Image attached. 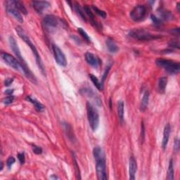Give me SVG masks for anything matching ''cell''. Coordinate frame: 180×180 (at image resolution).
Segmentation results:
<instances>
[{"label":"cell","mask_w":180,"mask_h":180,"mask_svg":"<svg viewBox=\"0 0 180 180\" xmlns=\"http://www.w3.org/2000/svg\"><path fill=\"white\" fill-rule=\"evenodd\" d=\"M96 162V172H97V178L99 180H106L107 171H106V161L105 154L100 146H96L93 150Z\"/></svg>","instance_id":"6da1fadb"},{"label":"cell","mask_w":180,"mask_h":180,"mask_svg":"<svg viewBox=\"0 0 180 180\" xmlns=\"http://www.w3.org/2000/svg\"><path fill=\"white\" fill-rule=\"evenodd\" d=\"M16 31L18 35H19V37L21 38L22 40H23L24 42L28 45V47L31 49L32 51H33V53L34 54V56H35V57L36 63H37V65L39 68V69L40 70L41 72H42L44 76H45V75H46V71H45V68H44V63H43V61L42 60V58H41L40 54H39V53H38L37 49H36L35 45H34L33 44V42H31L30 39L28 35H27L26 31H25L20 26H17L16 28Z\"/></svg>","instance_id":"7a4b0ae2"},{"label":"cell","mask_w":180,"mask_h":180,"mask_svg":"<svg viewBox=\"0 0 180 180\" xmlns=\"http://www.w3.org/2000/svg\"><path fill=\"white\" fill-rule=\"evenodd\" d=\"M9 44H10V47L11 48V49L13 50V53L15 54V55L18 58H19V62L20 63V64H21V65H22L23 72H24L25 76L28 77V78L32 82V83H37V79H36V77L33 74V72L30 71L29 67L28 66V65H27L26 61H25L24 58H23L21 53H20L19 47V46H18L16 41L15 40V39L13 38V37H9Z\"/></svg>","instance_id":"3957f363"},{"label":"cell","mask_w":180,"mask_h":180,"mask_svg":"<svg viewBox=\"0 0 180 180\" xmlns=\"http://www.w3.org/2000/svg\"><path fill=\"white\" fill-rule=\"evenodd\" d=\"M156 63L158 66L165 69V71L170 75L177 74L179 72L180 64L179 62L165 58H157Z\"/></svg>","instance_id":"277c9868"},{"label":"cell","mask_w":180,"mask_h":180,"mask_svg":"<svg viewBox=\"0 0 180 180\" xmlns=\"http://www.w3.org/2000/svg\"><path fill=\"white\" fill-rule=\"evenodd\" d=\"M86 111L88 121L91 128L93 131H96L99 125V115L98 111L90 102L86 103Z\"/></svg>","instance_id":"5b68a950"},{"label":"cell","mask_w":180,"mask_h":180,"mask_svg":"<svg viewBox=\"0 0 180 180\" xmlns=\"http://www.w3.org/2000/svg\"><path fill=\"white\" fill-rule=\"evenodd\" d=\"M129 35H130L132 37L142 41H149L158 38V36L153 35L151 33H149V31L145 30L143 29L133 30L130 31Z\"/></svg>","instance_id":"8992f818"},{"label":"cell","mask_w":180,"mask_h":180,"mask_svg":"<svg viewBox=\"0 0 180 180\" xmlns=\"http://www.w3.org/2000/svg\"><path fill=\"white\" fill-rule=\"evenodd\" d=\"M2 58L4 60V62H5L7 65H9L10 67L17 70H21L23 71L21 64H20L19 61H18L14 56H11V54L6 53V52H2Z\"/></svg>","instance_id":"52a82bcc"},{"label":"cell","mask_w":180,"mask_h":180,"mask_svg":"<svg viewBox=\"0 0 180 180\" xmlns=\"http://www.w3.org/2000/svg\"><path fill=\"white\" fill-rule=\"evenodd\" d=\"M146 14V9L143 5H138L134 7L130 12V18L134 21H140L143 20Z\"/></svg>","instance_id":"ba28073f"},{"label":"cell","mask_w":180,"mask_h":180,"mask_svg":"<svg viewBox=\"0 0 180 180\" xmlns=\"http://www.w3.org/2000/svg\"><path fill=\"white\" fill-rule=\"evenodd\" d=\"M42 24L47 30L51 32L57 28L58 25V21L55 16L49 14L45 16L42 20Z\"/></svg>","instance_id":"9c48e42d"},{"label":"cell","mask_w":180,"mask_h":180,"mask_svg":"<svg viewBox=\"0 0 180 180\" xmlns=\"http://www.w3.org/2000/svg\"><path fill=\"white\" fill-rule=\"evenodd\" d=\"M52 49H53L54 58H55V61H56V63H58L59 65H61V66H63V67L66 66L67 65L66 58H65V54H63V52L62 51H61L60 48L56 44H53V46H52Z\"/></svg>","instance_id":"30bf717a"},{"label":"cell","mask_w":180,"mask_h":180,"mask_svg":"<svg viewBox=\"0 0 180 180\" xmlns=\"http://www.w3.org/2000/svg\"><path fill=\"white\" fill-rule=\"evenodd\" d=\"M5 4L6 10L7 11V13H9L11 16H12L15 19H16L19 23H23V19L21 13H20V11L15 7L12 1H7L5 2Z\"/></svg>","instance_id":"8fae6325"},{"label":"cell","mask_w":180,"mask_h":180,"mask_svg":"<svg viewBox=\"0 0 180 180\" xmlns=\"http://www.w3.org/2000/svg\"><path fill=\"white\" fill-rule=\"evenodd\" d=\"M85 60L89 65L95 68L99 67L100 63H101L100 59L90 52H87L85 54Z\"/></svg>","instance_id":"7c38bea8"},{"label":"cell","mask_w":180,"mask_h":180,"mask_svg":"<svg viewBox=\"0 0 180 180\" xmlns=\"http://www.w3.org/2000/svg\"><path fill=\"white\" fill-rule=\"evenodd\" d=\"M32 5L38 13H42L43 11L49 7L50 4L46 1H33L32 2Z\"/></svg>","instance_id":"4fadbf2b"},{"label":"cell","mask_w":180,"mask_h":180,"mask_svg":"<svg viewBox=\"0 0 180 180\" xmlns=\"http://www.w3.org/2000/svg\"><path fill=\"white\" fill-rule=\"evenodd\" d=\"M137 170V164L134 157L131 156L129 161V179L131 180L135 179V175Z\"/></svg>","instance_id":"5bb4252c"},{"label":"cell","mask_w":180,"mask_h":180,"mask_svg":"<svg viewBox=\"0 0 180 180\" xmlns=\"http://www.w3.org/2000/svg\"><path fill=\"white\" fill-rule=\"evenodd\" d=\"M171 132V127L169 123H168L165 125V129H164L163 132V141H162V149L165 150L166 149V146H167L168 141H169L170 139V135Z\"/></svg>","instance_id":"9a60e30c"},{"label":"cell","mask_w":180,"mask_h":180,"mask_svg":"<svg viewBox=\"0 0 180 180\" xmlns=\"http://www.w3.org/2000/svg\"><path fill=\"white\" fill-rule=\"evenodd\" d=\"M125 104L122 101H119L118 102V115L119 118L120 123H124V115H125Z\"/></svg>","instance_id":"2e32d148"},{"label":"cell","mask_w":180,"mask_h":180,"mask_svg":"<svg viewBox=\"0 0 180 180\" xmlns=\"http://www.w3.org/2000/svg\"><path fill=\"white\" fill-rule=\"evenodd\" d=\"M106 44L108 51H110L111 53H116V52L119 50V48H118L117 44H115V42H114L113 39H111V38L106 39Z\"/></svg>","instance_id":"e0dca14e"},{"label":"cell","mask_w":180,"mask_h":180,"mask_svg":"<svg viewBox=\"0 0 180 180\" xmlns=\"http://www.w3.org/2000/svg\"><path fill=\"white\" fill-rule=\"evenodd\" d=\"M167 83H168V78L166 77H162L159 79L158 84V92L161 93V94L165 93L166 86H167Z\"/></svg>","instance_id":"ac0fdd59"},{"label":"cell","mask_w":180,"mask_h":180,"mask_svg":"<svg viewBox=\"0 0 180 180\" xmlns=\"http://www.w3.org/2000/svg\"><path fill=\"white\" fill-rule=\"evenodd\" d=\"M149 101V92L148 91H146L144 94L143 96L142 102H141L140 110L142 111H144L147 108L148 105Z\"/></svg>","instance_id":"d6986e66"},{"label":"cell","mask_w":180,"mask_h":180,"mask_svg":"<svg viewBox=\"0 0 180 180\" xmlns=\"http://www.w3.org/2000/svg\"><path fill=\"white\" fill-rule=\"evenodd\" d=\"M26 99L28 100V101H30V103H32L34 105V106H35L36 110H37V111H42L44 109V106H43V105L41 104L40 102H39L37 100L34 99V98L31 97L30 96H28V97H27Z\"/></svg>","instance_id":"ffe728a7"},{"label":"cell","mask_w":180,"mask_h":180,"mask_svg":"<svg viewBox=\"0 0 180 180\" xmlns=\"http://www.w3.org/2000/svg\"><path fill=\"white\" fill-rule=\"evenodd\" d=\"M167 179L173 180L174 179V166H173V160L171 159L168 166V172H167Z\"/></svg>","instance_id":"44dd1931"},{"label":"cell","mask_w":180,"mask_h":180,"mask_svg":"<svg viewBox=\"0 0 180 180\" xmlns=\"http://www.w3.org/2000/svg\"><path fill=\"white\" fill-rule=\"evenodd\" d=\"M12 2L13 5L15 6V7L20 11V13H23V14L27 15L28 11H27L26 8L25 7V6L23 5V4L22 2H20L19 1H12Z\"/></svg>","instance_id":"7402d4cb"},{"label":"cell","mask_w":180,"mask_h":180,"mask_svg":"<svg viewBox=\"0 0 180 180\" xmlns=\"http://www.w3.org/2000/svg\"><path fill=\"white\" fill-rule=\"evenodd\" d=\"M84 9H85V12L86 13V14L88 15V16L90 17V20L92 22V23L94 24L96 27H98V23L95 20L94 16L92 13V11H91V9H90V8L89 7V6H87V5H85V7H84Z\"/></svg>","instance_id":"603a6c76"},{"label":"cell","mask_w":180,"mask_h":180,"mask_svg":"<svg viewBox=\"0 0 180 180\" xmlns=\"http://www.w3.org/2000/svg\"><path fill=\"white\" fill-rule=\"evenodd\" d=\"M90 77L91 79V80H92V82L93 83H94V85H95L96 87H97L98 90L101 91L102 90H103V84H102L101 83H100L99 79L97 78V77L93 76V75H90Z\"/></svg>","instance_id":"cb8c5ba5"},{"label":"cell","mask_w":180,"mask_h":180,"mask_svg":"<svg viewBox=\"0 0 180 180\" xmlns=\"http://www.w3.org/2000/svg\"><path fill=\"white\" fill-rule=\"evenodd\" d=\"M75 9H76V12L77 13H78V15L79 16H80L82 18V19H83L84 20H85V21H86V18L85 16V13H84L83 10L82 9V8L80 7V6H79V4H76V6H75Z\"/></svg>","instance_id":"d4e9b609"},{"label":"cell","mask_w":180,"mask_h":180,"mask_svg":"<svg viewBox=\"0 0 180 180\" xmlns=\"http://www.w3.org/2000/svg\"><path fill=\"white\" fill-rule=\"evenodd\" d=\"M159 13H160L161 16L163 18V19H169L172 17V13L168 11L163 9L161 11H159Z\"/></svg>","instance_id":"484cf974"},{"label":"cell","mask_w":180,"mask_h":180,"mask_svg":"<svg viewBox=\"0 0 180 180\" xmlns=\"http://www.w3.org/2000/svg\"><path fill=\"white\" fill-rule=\"evenodd\" d=\"M77 31L79 32V33L80 34L82 37H83L84 39H85V40L86 41V42H90V41H91L90 37H89V35H87V34H86V32L85 30H84L83 28H78V29H77Z\"/></svg>","instance_id":"4316f807"},{"label":"cell","mask_w":180,"mask_h":180,"mask_svg":"<svg viewBox=\"0 0 180 180\" xmlns=\"http://www.w3.org/2000/svg\"><path fill=\"white\" fill-rule=\"evenodd\" d=\"M92 9L94 10L96 13H97V14L99 15V16L104 18V19H105V18L106 17V12H105V11H102L101 9H99V8L97 7V6H94V5L92 6Z\"/></svg>","instance_id":"83f0119b"},{"label":"cell","mask_w":180,"mask_h":180,"mask_svg":"<svg viewBox=\"0 0 180 180\" xmlns=\"http://www.w3.org/2000/svg\"><path fill=\"white\" fill-rule=\"evenodd\" d=\"M13 100H14V97L12 95H11L4 98V99L2 100V101H3V103L5 105H9L11 104H12Z\"/></svg>","instance_id":"f1b7e54d"},{"label":"cell","mask_w":180,"mask_h":180,"mask_svg":"<svg viewBox=\"0 0 180 180\" xmlns=\"http://www.w3.org/2000/svg\"><path fill=\"white\" fill-rule=\"evenodd\" d=\"M73 164L75 165V168H76V175H77V179H81L80 177V172H79V168L77 165V161L75 157H73Z\"/></svg>","instance_id":"f546056e"},{"label":"cell","mask_w":180,"mask_h":180,"mask_svg":"<svg viewBox=\"0 0 180 180\" xmlns=\"http://www.w3.org/2000/svg\"><path fill=\"white\" fill-rule=\"evenodd\" d=\"M15 161H16L15 158H13V156H11L7 159V161H6V165H7L9 169H10L11 166H12L13 165V163H15Z\"/></svg>","instance_id":"4dcf8cb0"},{"label":"cell","mask_w":180,"mask_h":180,"mask_svg":"<svg viewBox=\"0 0 180 180\" xmlns=\"http://www.w3.org/2000/svg\"><path fill=\"white\" fill-rule=\"evenodd\" d=\"M33 151L34 152V154H37V155H40L42 153V148L39 147L37 146H35V145L33 146Z\"/></svg>","instance_id":"1f68e13d"},{"label":"cell","mask_w":180,"mask_h":180,"mask_svg":"<svg viewBox=\"0 0 180 180\" xmlns=\"http://www.w3.org/2000/svg\"><path fill=\"white\" fill-rule=\"evenodd\" d=\"M18 158L20 161V164H24L25 163V154L23 152L20 153V154H18Z\"/></svg>","instance_id":"d6a6232c"},{"label":"cell","mask_w":180,"mask_h":180,"mask_svg":"<svg viewBox=\"0 0 180 180\" xmlns=\"http://www.w3.org/2000/svg\"><path fill=\"white\" fill-rule=\"evenodd\" d=\"M174 149L175 151L177 153L179 151V141L178 139H175V142H174Z\"/></svg>","instance_id":"836d02e7"},{"label":"cell","mask_w":180,"mask_h":180,"mask_svg":"<svg viewBox=\"0 0 180 180\" xmlns=\"http://www.w3.org/2000/svg\"><path fill=\"white\" fill-rule=\"evenodd\" d=\"M151 20H153V21H154V23L155 24H160L161 23V20L159 19H158V18H157L156 16H155L154 15H152L151 16Z\"/></svg>","instance_id":"e575fe53"},{"label":"cell","mask_w":180,"mask_h":180,"mask_svg":"<svg viewBox=\"0 0 180 180\" xmlns=\"http://www.w3.org/2000/svg\"><path fill=\"white\" fill-rule=\"evenodd\" d=\"M13 78L6 79V80L4 81V85H5V86H9L11 84L13 83Z\"/></svg>","instance_id":"d590c367"},{"label":"cell","mask_w":180,"mask_h":180,"mask_svg":"<svg viewBox=\"0 0 180 180\" xmlns=\"http://www.w3.org/2000/svg\"><path fill=\"white\" fill-rule=\"evenodd\" d=\"M170 46L174 48H177V49H179V43H177L176 42H172L170 43Z\"/></svg>","instance_id":"8d00e7d4"},{"label":"cell","mask_w":180,"mask_h":180,"mask_svg":"<svg viewBox=\"0 0 180 180\" xmlns=\"http://www.w3.org/2000/svg\"><path fill=\"white\" fill-rule=\"evenodd\" d=\"M13 90H7L5 91V92L4 93L9 96H11V94H13Z\"/></svg>","instance_id":"74e56055"},{"label":"cell","mask_w":180,"mask_h":180,"mask_svg":"<svg viewBox=\"0 0 180 180\" xmlns=\"http://www.w3.org/2000/svg\"><path fill=\"white\" fill-rule=\"evenodd\" d=\"M179 3H177V10H178V11L179 12V11H180V7H179Z\"/></svg>","instance_id":"f35d334b"},{"label":"cell","mask_w":180,"mask_h":180,"mask_svg":"<svg viewBox=\"0 0 180 180\" xmlns=\"http://www.w3.org/2000/svg\"><path fill=\"white\" fill-rule=\"evenodd\" d=\"M50 178H51V179H58V177H56V176H51V177H50Z\"/></svg>","instance_id":"ab89813d"},{"label":"cell","mask_w":180,"mask_h":180,"mask_svg":"<svg viewBox=\"0 0 180 180\" xmlns=\"http://www.w3.org/2000/svg\"><path fill=\"white\" fill-rule=\"evenodd\" d=\"M2 166H1V170H2V169H3V163L2 162Z\"/></svg>","instance_id":"60d3db41"}]
</instances>
